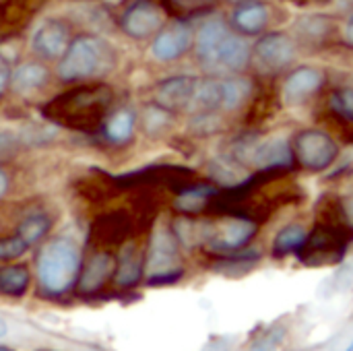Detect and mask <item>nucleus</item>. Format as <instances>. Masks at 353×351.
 <instances>
[{"mask_svg":"<svg viewBox=\"0 0 353 351\" xmlns=\"http://www.w3.org/2000/svg\"><path fill=\"white\" fill-rule=\"evenodd\" d=\"M81 265V246L72 238L58 236L48 240L35 259L39 288L48 296H62L70 292L77 285Z\"/></svg>","mask_w":353,"mask_h":351,"instance_id":"nucleus-1","label":"nucleus"},{"mask_svg":"<svg viewBox=\"0 0 353 351\" xmlns=\"http://www.w3.org/2000/svg\"><path fill=\"white\" fill-rule=\"evenodd\" d=\"M110 89L91 87L64 93L46 108V116L54 124H62L77 130H89L105 118L110 106Z\"/></svg>","mask_w":353,"mask_h":351,"instance_id":"nucleus-2","label":"nucleus"},{"mask_svg":"<svg viewBox=\"0 0 353 351\" xmlns=\"http://www.w3.org/2000/svg\"><path fill=\"white\" fill-rule=\"evenodd\" d=\"M114 62L110 46L95 35H79L70 39L58 62V77L64 83L89 81L103 74Z\"/></svg>","mask_w":353,"mask_h":351,"instance_id":"nucleus-3","label":"nucleus"},{"mask_svg":"<svg viewBox=\"0 0 353 351\" xmlns=\"http://www.w3.org/2000/svg\"><path fill=\"white\" fill-rule=\"evenodd\" d=\"M256 221L246 215H225L201 221V246L217 257L244 250L256 234Z\"/></svg>","mask_w":353,"mask_h":351,"instance_id":"nucleus-4","label":"nucleus"},{"mask_svg":"<svg viewBox=\"0 0 353 351\" xmlns=\"http://www.w3.org/2000/svg\"><path fill=\"white\" fill-rule=\"evenodd\" d=\"M149 273L147 285L149 288H163L174 285L182 277V263H180V244L176 242L170 225H157L151 234L147 261L143 265Z\"/></svg>","mask_w":353,"mask_h":351,"instance_id":"nucleus-5","label":"nucleus"},{"mask_svg":"<svg viewBox=\"0 0 353 351\" xmlns=\"http://www.w3.org/2000/svg\"><path fill=\"white\" fill-rule=\"evenodd\" d=\"M352 242V230L319 223L310 234H306L304 244L298 248V257L308 267H323L339 263Z\"/></svg>","mask_w":353,"mask_h":351,"instance_id":"nucleus-6","label":"nucleus"},{"mask_svg":"<svg viewBox=\"0 0 353 351\" xmlns=\"http://www.w3.org/2000/svg\"><path fill=\"white\" fill-rule=\"evenodd\" d=\"M292 153L302 168L310 172H323L337 161L339 145L329 132L321 128H308L296 134Z\"/></svg>","mask_w":353,"mask_h":351,"instance_id":"nucleus-7","label":"nucleus"},{"mask_svg":"<svg viewBox=\"0 0 353 351\" xmlns=\"http://www.w3.org/2000/svg\"><path fill=\"white\" fill-rule=\"evenodd\" d=\"M296 58V41L283 31L265 33L254 48H250V62L263 74H275L283 70Z\"/></svg>","mask_w":353,"mask_h":351,"instance_id":"nucleus-8","label":"nucleus"},{"mask_svg":"<svg viewBox=\"0 0 353 351\" xmlns=\"http://www.w3.org/2000/svg\"><path fill=\"white\" fill-rule=\"evenodd\" d=\"M163 23V8L155 0H132L120 17L122 31L132 39H147L155 35Z\"/></svg>","mask_w":353,"mask_h":351,"instance_id":"nucleus-9","label":"nucleus"},{"mask_svg":"<svg viewBox=\"0 0 353 351\" xmlns=\"http://www.w3.org/2000/svg\"><path fill=\"white\" fill-rule=\"evenodd\" d=\"M194 41L192 27L184 21H172L155 33L151 43V54L159 62H172L182 58Z\"/></svg>","mask_w":353,"mask_h":351,"instance_id":"nucleus-10","label":"nucleus"},{"mask_svg":"<svg viewBox=\"0 0 353 351\" xmlns=\"http://www.w3.org/2000/svg\"><path fill=\"white\" fill-rule=\"evenodd\" d=\"M70 43L68 25L58 19L41 21L31 35V50L41 60H60Z\"/></svg>","mask_w":353,"mask_h":351,"instance_id":"nucleus-11","label":"nucleus"},{"mask_svg":"<svg viewBox=\"0 0 353 351\" xmlns=\"http://www.w3.org/2000/svg\"><path fill=\"white\" fill-rule=\"evenodd\" d=\"M199 79L190 74L168 77L155 85V106L163 108L165 112H184L190 110Z\"/></svg>","mask_w":353,"mask_h":351,"instance_id":"nucleus-12","label":"nucleus"},{"mask_svg":"<svg viewBox=\"0 0 353 351\" xmlns=\"http://www.w3.org/2000/svg\"><path fill=\"white\" fill-rule=\"evenodd\" d=\"M116 257L108 250L93 252L85 265H81V273L77 279V290L81 296H93L105 288L108 281L114 279Z\"/></svg>","mask_w":353,"mask_h":351,"instance_id":"nucleus-13","label":"nucleus"},{"mask_svg":"<svg viewBox=\"0 0 353 351\" xmlns=\"http://www.w3.org/2000/svg\"><path fill=\"white\" fill-rule=\"evenodd\" d=\"M325 85V72L316 66H298L294 68L281 87V97L288 106H300L308 101Z\"/></svg>","mask_w":353,"mask_h":351,"instance_id":"nucleus-14","label":"nucleus"},{"mask_svg":"<svg viewBox=\"0 0 353 351\" xmlns=\"http://www.w3.org/2000/svg\"><path fill=\"white\" fill-rule=\"evenodd\" d=\"M228 31H230V27L221 17H211L201 25V29L196 31V37H194V52H196V60L201 62L203 68L217 70V50Z\"/></svg>","mask_w":353,"mask_h":351,"instance_id":"nucleus-15","label":"nucleus"},{"mask_svg":"<svg viewBox=\"0 0 353 351\" xmlns=\"http://www.w3.org/2000/svg\"><path fill=\"white\" fill-rule=\"evenodd\" d=\"M248 161L263 172H275V170L290 168L294 161V153H292V147L285 139L275 137V139H269V141L254 145Z\"/></svg>","mask_w":353,"mask_h":351,"instance_id":"nucleus-16","label":"nucleus"},{"mask_svg":"<svg viewBox=\"0 0 353 351\" xmlns=\"http://www.w3.org/2000/svg\"><path fill=\"white\" fill-rule=\"evenodd\" d=\"M271 19V8L263 0H244L238 2L232 14V23L236 27V33L244 35H256L261 33Z\"/></svg>","mask_w":353,"mask_h":351,"instance_id":"nucleus-17","label":"nucleus"},{"mask_svg":"<svg viewBox=\"0 0 353 351\" xmlns=\"http://www.w3.org/2000/svg\"><path fill=\"white\" fill-rule=\"evenodd\" d=\"M250 62V46L248 41L236 33V31H228L219 43L217 50V70H230V72H238L244 70Z\"/></svg>","mask_w":353,"mask_h":351,"instance_id":"nucleus-18","label":"nucleus"},{"mask_svg":"<svg viewBox=\"0 0 353 351\" xmlns=\"http://www.w3.org/2000/svg\"><path fill=\"white\" fill-rule=\"evenodd\" d=\"M143 259L141 250L134 242H128L122 246L120 254L116 257V271H114V283L118 288H134L143 277Z\"/></svg>","mask_w":353,"mask_h":351,"instance_id":"nucleus-19","label":"nucleus"},{"mask_svg":"<svg viewBox=\"0 0 353 351\" xmlns=\"http://www.w3.org/2000/svg\"><path fill=\"white\" fill-rule=\"evenodd\" d=\"M50 81V70L41 62H25L10 70V85L17 93H31L46 87Z\"/></svg>","mask_w":353,"mask_h":351,"instance_id":"nucleus-20","label":"nucleus"},{"mask_svg":"<svg viewBox=\"0 0 353 351\" xmlns=\"http://www.w3.org/2000/svg\"><path fill=\"white\" fill-rule=\"evenodd\" d=\"M130 234V219L126 213H108L99 217L93 225V236L97 242H108V244H118Z\"/></svg>","mask_w":353,"mask_h":351,"instance_id":"nucleus-21","label":"nucleus"},{"mask_svg":"<svg viewBox=\"0 0 353 351\" xmlns=\"http://www.w3.org/2000/svg\"><path fill=\"white\" fill-rule=\"evenodd\" d=\"M217 192H219V190H217L215 186H209V184H192V186L184 188V190L178 194L174 207H176V211H180L182 215H194V213H201V211L211 203V199H213Z\"/></svg>","mask_w":353,"mask_h":351,"instance_id":"nucleus-22","label":"nucleus"},{"mask_svg":"<svg viewBox=\"0 0 353 351\" xmlns=\"http://www.w3.org/2000/svg\"><path fill=\"white\" fill-rule=\"evenodd\" d=\"M137 128V116L130 110H118L103 120V134L110 143L124 145L132 139Z\"/></svg>","mask_w":353,"mask_h":351,"instance_id":"nucleus-23","label":"nucleus"},{"mask_svg":"<svg viewBox=\"0 0 353 351\" xmlns=\"http://www.w3.org/2000/svg\"><path fill=\"white\" fill-rule=\"evenodd\" d=\"M52 230V217L48 213H41V211H35V213H29L21 223H19V230H17V236L31 248L35 244H39Z\"/></svg>","mask_w":353,"mask_h":351,"instance_id":"nucleus-24","label":"nucleus"},{"mask_svg":"<svg viewBox=\"0 0 353 351\" xmlns=\"http://www.w3.org/2000/svg\"><path fill=\"white\" fill-rule=\"evenodd\" d=\"M29 271L23 265L0 267V296L21 298L29 288Z\"/></svg>","mask_w":353,"mask_h":351,"instance_id":"nucleus-25","label":"nucleus"},{"mask_svg":"<svg viewBox=\"0 0 353 351\" xmlns=\"http://www.w3.org/2000/svg\"><path fill=\"white\" fill-rule=\"evenodd\" d=\"M259 259H261L259 250H238V252L221 257V261L217 265H213V269L217 273L238 277V275H244V273L252 271L254 265L259 263Z\"/></svg>","mask_w":353,"mask_h":351,"instance_id":"nucleus-26","label":"nucleus"},{"mask_svg":"<svg viewBox=\"0 0 353 351\" xmlns=\"http://www.w3.org/2000/svg\"><path fill=\"white\" fill-rule=\"evenodd\" d=\"M306 240V230L298 223L285 225L273 240V257L283 259L292 252H298V248L304 244Z\"/></svg>","mask_w":353,"mask_h":351,"instance_id":"nucleus-27","label":"nucleus"},{"mask_svg":"<svg viewBox=\"0 0 353 351\" xmlns=\"http://www.w3.org/2000/svg\"><path fill=\"white\" fill-rule=\"evenodd\" d=\"M250 83L244 79H221V110L240 108L250 95Z\"/></svg>","mask_w":353,"mask_h":351,"instance_id":"nucleus-28","label":"nucleus"},{"mask_svg":"<svg viewBox=\"0 0 353 351\" xmlns=\"http://www.w3.org/2000/svg\"><path fill=\"white\" fill-rule=\"evenodd\" d=\"M141 124H143V130L149 134V137H159V134H163L168 128H170V124H172V114L170 112H165L163 108H159V106H149V108H145V112H143V116H141Z\"/></svg>","mask_w":353,"mask_h":351,"instance_id":"nucleus-29","label":"nucleus"},{"mask_svg":"<svg viewBox=\"0 0 353 351\" xmlns=\"http://www.w3.org/2000/svg\"><path fill=\"white\" fill-rule=\"evenodd\" d=\"M283 337H285V329L273 327L267 333H263L256 341H252V345L248 348V351H275L281 345Z\"/></svg>","mask_w":353,"mask_h":351,"instance_id":"nucleus-30","label":"nucleus"},{"mask_svg":"<svg viewBox=\"0 0 353 351\" xmlns=\"http://www.w3.org/2000/svg\"><path fill=\"white\" fill-rule=\"evenodd\" d=\"M29 250V246L19 238V236H12V238H0V261H14L19 257H23L25 252Z\"/></svg>","mask_w":353,"mask_h":351,"instance_id":"nucleus-31","label":"nucleus"},{"mask_svg":"<svg viewBox=\"0 0 353 351\" xmlns=\"http://www.w3.org/2000/svg\"><path fill=\"white\" fill-rule=\"evenodd\" d=\"M331 106L333 110L343 118V120H352L353 118V97L352 89H343V91H337L331 99Z\"/></svg>","mask_w":353,"mask_h":351,"instance_id":"nucleus-32","label":"nucleus"},{"mask_svg":"<svg viewBox=\"0 0 353 351\" xmlns=\"http://www.w3.org/2000/svg\"><path fill=\"white\" fill-rule=\"evenodd\" d=\"M192 130L199 132V134H211L215 130H219V120L213 112H203V114H196L192 118Z\"/></svg>","mask_w":353,"mask_h":351,"instance_id":"nucleus-33","label":"nucleus"},{"mask_svg":"<svg viewBox=\"0 0 353 351\" xmlns=\"http://www.w3.org/2000/svg\"><path fill=\"white\" fill-rule=\"evenodd\" d=\"M21 149V137H17L14 132H0V163L14 157L17 151Z\"/></svg>","mask_w":353,"mask_h":351,"instance_id":"nucleus-34","label":"nucleus"},{"mask_svg":"<svg viewBox=\"0 0 353 351\" xmlns=\"http://www.w3.org/2000/svg\"><path fill=\"white\" fill-rule=\"evenodd\" d=\"M310 21H312L314 25H312V27L302 25V29H300L302 35H308V37L319 39V37H325V35L329 33V29H331V19H327V17H312Z\"/></svg>","mask_w":353,"mask_h":351,"instance_id":"nucleus-35","label":"nucleus"},{"mask_svg":"<svg viewBox=\"0 0 353 351\" xmlns=\"http://www.w3.org/2000/svg\"><path fill=\"white\" fill-rule=\"evenodd\" d=\"M172 2L182 10H201V8L213 4L215 0H172Z\"/></svg>","mask_w":353,"mask_h":351,"instance_id":"nucleus-36","label":"nucleus"},{"mask_svg":"<svg viewBox=\"0 0 353 351\" xmlns=\"http://www.w3.org/2000/svg\"><path fill=\"white\" fill-rule=\"evenodd\" d=\"M8 85H10V66H8L6 58L0 54V97L4 95Z\"/></svg>","mask_w":353,"mask_h":351,"instance_id":"nucleus-37","label":"nucleus"},{"mask_svg":"<svg viewBox=\"0 0 353 351\" xmlns=\"http://www.w3.org/2000/svg\"><path fill=\"white\" fill-rule=\"evenodd\" d=\"M8 184H10V180H8V174H6L4 170H0V199L6 194V190H8Z\"/></svg>","mask_w":353,"mask_h":351,"instance_id":"nucleus-38","label":"nucleus"},{"mask_svg":"<svg viewBox=\"0 0 353 351\" xmlns=\"http://www.w3.org/2000/svg\"><path fill=\"white\" fill-rule=\"evenodd\" d=\"M6 333H8V327H6V323L0 319V337H4Z\"/></svg>","mask_w":353,"mask_h":351,"instance_id":"nucleus-39","label":"nucleus"},{"mask_svg":"<svg viewBox=\"0 0 353 351\" xmlns=\"http://www.w3.org/2000/svg\"><path fill=\"white\" fill-rule=\"evenodd\" d=\"M0 351H12L10 348H0Z\"/></svg>","mask_w":353,"mask_h":351,"instance_id":"nucleus-40","label":"nucleus"},{"mask_svg":"<svg viewBox=\"0 0 353 351\" xmlns=\"http://www.w3.org/2000/svg\"><path fill=\"white\" fill-rule=\"evenodd\" d=\"M230 2H236L238 4V2H244V0H230Z\"/></svg>","mask_w":353,"mask_h":351,"instance_id":"nucleus-41","label":"nucleus"},{"mask_svg":"<svg viewBox=\"0 0 353 351\" xmlns=\"http://www.w3.org/2000/svg\"><path fill=\"white\" fill-rule=\"evenodd\" d=\"M345 351H353V345H347V350Z\"/></svg>","mask_w":353,"mask_h":351,"instance_id":"nucleus-42","label":"nucleus"}]
</instances>
